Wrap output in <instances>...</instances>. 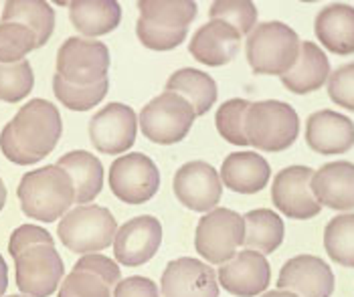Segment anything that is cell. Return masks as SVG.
Returning a JSON list of instances; mask_svg holds the SVG:
<instances>
[{"label": "cell", "instance_id": "1", "mask_svg": "<svg viewBox=\"0 0 354 297\" xmlns=\"http://www.w3.org/2000/svg\"><path fill=\"white\" fill-rule=\"evenodd\" d=\"M63 122L57 106L47 99H30L0 132V150L6 160L32 166L47 158L61 140Z\"/></svg>", "mask_w": 354, "mask_h": 297}, {"label": "cell", "instance_id": "2", "mask_svg": "<svg viewBox=\"0 0 354 297\" xmlns=\"http://www.w3.org/2000/svg\"><path fill=\"white\" fill-rule=\"evenodd\" d=\"M21 209L28 218L55 222L75 204V186L71 176L57 164L27 172L17 189Z\"/></svg>", "mask_w": 354, "mask_h": 297}, {"label": "cell", "instance_id": "3", "mask_svg": "<svg viewBox=\"0 0 354 297\" xmlns=\"http://www.w3.org/2000/svg\"><path fill=\"white\" fill-rule=\"evenodd\" d=\"M301 41L292 27L270 21L247 35L245 55L249 67L257 75H286L300 57Z\"/></svg>", "mask_w": 354, "mask_h": 297}, {"label": "cell", "instance_id": "4", "mask_svg": "<svg viewBox=\"0 0 354 297\" xmlns=\"http://www.w3.org/2000/svg\"><path fill=\"white\" fill-rule=\"evenodd\" d=\"M300 134V117L286 102L266 99L249 104L245 113L247 142L261 152L288 150Z\"/></svg>", "mask_w": 354, "mask_h": 297}, {"label": "cell", "instance_id": "5", "mask_svg": "<svg viewBox=\"0 0 354 297\" xmlns=\"http://www.w3.org/2000/svg\"><path fill=\"white\" fill-rule=\"evenodd\" d=\"M118 233V220L106 207L77 204L59 220V241L69 251L80 255H91L113 245Z\"/></svg>", "mask_w": 354, "mask_h": 297}, {"label": "cell", "instance_id": "6", "mask_svg": "<svg viewBox=\"0 0 354 297\" xmlns=\"http://www.w3.org/2000/svg\"><path fill=\"white\" fill-rule=\"evenodd\" d=\"M196 119V111L191 104L172 91H162L154 99H150L140 111V130L154 144H178L183 142L192 124Z\"/></svg>", "mask_w": 354, "mask_h": 297}, {"label": "cell", "instance_id": "7", "mask_svg": "<svg viewBox=\"0 0 354 297\" xmlns=\"http://www.w3.org/2000/svg\"><path fill=\"white\" fill-rule=\"evenodd\" d=\"M245 239V220L231 209H213L198 220L194 233L196 253L211 265H225L237 255Z\"/></svg>", "mask_w": 354, "mask_h": 297}, {"label": "cell", "instance_id": "8", "mask_svg": "<svg viewBox=\"0 0 354 297\" xmlns=\"http://www.w3.org/2000/svg\"><path fill=\"white\" fill-rule=\"evenodd\" d=\"M109 49L102 41L69 37L57 51V75L71 85H95L108 79Z\"/></svg>", "mask_w": 354, "mask_h": 297}, {"label": "cell", "instance_id": "9", "mask_svg": "<svg viewBox=\"0 0 354 297\" xmlns=\"http://www.w3.org/2000/svg\"><path fill=\"white\" fill-rule=\"evenodd\" d=\"M109 189L126 204H144L160 189V170L146 154H122L109 166Z\"/></svg>", "mask_w": 354, "mask_h": 297}, {"label": "cell", "instance_id": "10", "mask_svg": "<svg viewBox=\"0 0 354 297\" xmlns=\"http://www.w3.org/2000/svg\"><path fill=\"white\" fill-rule=\"evenodd\" d=\"M17 287L23 296L49 297L59 289L65 265L55 245H32L15 257Z\"/></svg>", "mask_w": 354, "mask_h": 297}, {"label": "cell", "instance_id": "11", "mask_svg": "<svg viewBox=\"0 0 354 297\" xmlns=\"http://www.w3.org/2000/svg\"><path fill=\"white\" fill-rule=\"evenodd\" d=\"M138 135V115L126 104L113 102L89 119V140L102 154L128 152Z\"/></svg>", "mask_w": 354, "mask_h": 297}, {"label": "cell", "instance_id": "12", "mask_svg": "<svg viewBox=\"0 0 354 297\" xmlns=\"http://www.w3.org/2000/svg\"><path fill=\"white\" fill-rule=\"evenodd\" d=\"M314 170L308 166H288L273 178L272 200L275 209L288 218L308 220L322 211L312 192Z\"/></svg>", "mask_w": 354, "mask_h": 297}, {"label": "cell", "instance_id": "13", "mask_svg": "<svg viewBox=\"0 0 354 297\" xmlns=\"http://www.w3.org/2000/svg\"><path fill=\"white\" fill-rule=\"evenodd\" d=\"M172 189L178 202L194 213H209L217 209L223 196V182L218 172L203 160L183 164L174 174Z\"/></svg>", "mask_w": 354, "mask_h": 297}, {"label": "cell", "instance_id": "14", "mask_svg": "<svg viewBox=\"0 0 354 297\" xmlns=\"http://www.w3.org/2000/svg\"><path fill=\"white\" fill-rule=\"evenodd\" d=\"M162 245V224L156 216L142 215L118 227L113 237L115 261L124 267L148 263Z\"/></svg>", "mask_w": 354, "mask_h": 297}, {"label": "cell", "instance_id": "15", "mask_svg": "<svg viewBox=\"0 0 354 297\" xmlns=\"http://www.w3.org/2000/svg\"><path fill=\"white\" fill-rule=\"evenodd\" d=\"M218 287L237 297L261 296L272 281V267L266 255L257 251H239L217 271Z\"/></svg>", "mask_w": 354, "mask_h": 297}, {"label": "cell", "instance_id": "16", "mask_svg": "<svg viewBox=\"0 0 354 297\" xmlns=\"http://www.w3.org/2000/svg\"><path fill=\"white\" fill-rule=\"evenodd\" d=\"M162 297H218L217 271L201 259L178 257L166 265L160 279Z\"/></svg>", "mask_w": 354, "mask_h": 297}, {"label": "cell", "instance_id": "17", "mask_svg": "<svg viewBox=\"0 0 354 297\" xmlns=\"http://www.w3.org/2000/svg\"><path fill=\"white\" fill-rule=\"evenodd\" d=\"M334 273L316 255H298L283 263L277 277V289L298 297H330L334 294Z\"/></svg>", "mask_w": 354, "mask_h": 297}, {"label": "cell", "instance_id": "18", "mask_svg": "<svg viewBox=\"0 0 354 297\" xmlns=\"http://www.w3.org/2000/svg\"><path fill=\"white\" fill-rule=\"evenodd\" d=\"M306 142L324 156L344 154L354 146L353 119L332 109H320L306 122Z\"/></svg>", "mask_w": 354, "mask_h": 297}, {"label": "cell", "instance_id": "19", "mask_svg": "<svg viewBox=\"0 0 354 297\" xmlns=\"http://www.w3.org/2000/svg\"><path fill=\"white\" fill-rule=\"evenodd\" d=\"M241 32L223 21H209L192 35L189 43L191 55L207 67L227 65L239 53Z\"/></svg>", "mask_w": 354, "mask_h": 297}, {"label": "cell", "instance_id": "20", "mask_svg": "<svg viewBox=\"0 0 354 297\" xmlns=\"http://www.w3.org/2000/svg\"><path fill=\"white\" fill-rule=\"evenodd\" d=\"M312 192L320 207L332 211H353L354 164L338 160L318 168L312 176Z\"/></svg>", "mask_w": 354, "mask_h": 297}, {"label": "cell", "instance_id": "21", "mask_svg": "<svg viewBox=\"0 0 354 297\" xmlns=\"http://www.w3.org/2000/svg\"><path fill=\"white\" fill-rule=\"evenodd\" d=\"M221 182L233 192L255 194L270 182L272 168L261 154L255 152H233L221 166Z\"/></svg>", "mask_w": 354, "mask_h": 297}, {"label": "cell", "instance_id": "22", "mask_svg": "<svg viewBox=\"0 0 354 297\" xmlns=\"http://www.w3.org/2000/svg\"><path fill=\"white\" fill-rule=\"evenodd\" d=\"M314 32L328 51L336 55L354 53V6L334 2L324 6L314 23Z\"/></svg>", "mask_w": 354, "mask_h": 297}, {"label": "cell", "instance_id": "23", "mask_svg": "<svg viewBox=\"0 0 354 297\" xmlns=\"http://www.w3.org/2000/svg\"><path fill=\"white\" fill-rule=\"evenodd\" d=\"M330 77V61L326 53L312 41H304L296 65L281 75V83L292 93H312L320 89Z\"/></svg>", "mask_w": 354, "mask_h": 297}, {"label": "cell", "instance_id": "24", "mask_svg": "<svg viewBox=\"0 0 354 297\" xmlns=\"http://www.w3.org/2000/svg\"><path fill=\"white\" fill-rule=\"evenodd\" d=\"M61 166L73 180L75 186V202L91 204L104 189V166L97 156L85 150H73L59 158Z\"/></svg>", "mask_w": 354, "mask_h": 297}, {"label": "cell", "instance_id": "25", "mask_svg": "<svg viewBox=\"0 0 354 297\" xmlns=\"http://www.w3.org/2000/svg\"><path fill=\"white\" fill-rule=\"evenodd\" d=\"M69 19L85 37H102L118 28L122 6L115 0H77L69 4Z\"/></svg>", "mask_w": 354, "mask_h": 297}, {"label": "cell", "instance_id": "26", "mask_svg": "<svg viewBox=\"0 0 354 297\" xmlns=\"http://www.w3.org/2000/svg\"><path fill=\"white\" fill-rule=\"evenodd\" d=\"M164 89L183 95L194 108L196 117L205 115L209 109L217 104V83H215V79L209 73L192 69V67H185V69L174 71L166 79Z\"/></svg>", "mask_w": 354, "mask_h": 297}, {"label": "cell", "instance_id": "27", "mask_svg": "<svg viewBox=\"0 0 354 297\" xmlns=\"http://www.w3.org/2000/svg\"><path fill=\"white\" fill-rule=\"evenodd\" d=\"M2 23H21L37 37V47L47 45L55 30V10L41 0H10L4 4Z\"/></svg>", "mask_w": 354, "mask_h": 297}, {"label": "cell", "instance_id": "28", "mask_svg": "<svg viewBox=\"0 0 354 297\" xmlns=\"http://www.w3.org/2000/svg\"><path fill=\"white\" fill-rule=\"evenodd\" d=\"M245 245L249 251H257L261 255H272L283 243L286 227L277 213L270 209H255L245 216Z\"/></svg>", "mask_w": 354, "mask_h": 297}, {"label": "cell", "instance_id": "29", "mask_svg": "<svg viewBox=\"0 0 354 297\" xmlns=\"http://www.w3.org/2000/svg\"><path fill=\"white\" fill-rule=\"evenodd\" d=\"M140 19L170 28H189L196 17V4L189 0H142Z\"/></svg>", "mask_w": 354, "mask_h": 297}, {"label": "cell", "instance_id": "30", "mask_svg": "<svg viewBox=\"0 0 354 297\" xmlns=\"http://www.w3.org/2000/svg\"><path fill=\"white\" fill-rule=\"evenodd\" d=\"M324 249L328 257L342 265L354 267V213L334 216L324 229Z\"/></svg>", "mask_w": 354, "mask_h": 297}, {"label": "cell", "instance_id": "31", "mask_svg": "<svg viewBox=\"0 0 354 297\" xmlns=\"http://www.w3.org/2000/svg\"><path fill=\"white\" fill-rule=\"evenodd\" d=\"M109 91V79L95 85H71L61 79L57 73L53 75V93L61 106L73 111H87L104 102Z\"/></svg>", "mask_w": 354, "mask_h": 297}, {"label": "cell", "instance_id": "32", "mask_svg": "<svg viewBox=\"0 0 354 297\" xmlns=\"http://www.w3.org/2000/svg\"><path fill=\"white\" fill-rule=\"evenodd\" d=\"M37 47L35 32L21 23H0V63L10 65L25 61Z\"/></svg>", "mask_w": 354, "mask_h": 297}, {"label": "cell", "instance_id": "33", "mask_svg": "<svg viewBox=\"0 0 354 297\" xmlns=\"http://www.w3.org/2000/svg\"><path fill=\"white\" fill-rule=\"evenodd\" d=\"M249 102L235 97L221 104L215 115V126L223 140H227L233 146H249L245 135V113Z\"/></svg>", "mask_w": 354, "mask_h": 297}, {"label": "cell", "instance_id": "34", "mask_svg": "<svg viewBox=\"0 0 354 297\" xmlns=\"http://www.w3.org/2000/svg\"><path fill=\"white\" fill-rule=\"evenodd\" d=\"M35 87V73L27 59L10 65L0 63V102L19 104Z\"/></svg>", "mask_w": 354, "mask_h": 297}, {"label": "cell", "instance_id": "35", "mask_svg": "<svg viewBox=\"0 0 354 297\" xmlns=\"http://www.w3.org/2000/svg\"><path fill=\"white\" fill-rule=\"evenodd\" d=\"M211 21H223L243 35L257 27V6L249 0H217L209 8Z\"/></svg>", "mask_w": 354, "mask_h": 297}, {"label": "cell", "instance_id": "36", "mask_svg": "<svg viewBox=\"0 0 354 297\" xmlns=\"http://www.w3.org/2000/svg\"><path fill=\"white\" fill-rule=\"evenodd\" d=\"M136 35L138 39H140V43L146 49H152V51H172L178 45H183V41L189 35V28L162 27V25L138 19Z\"/></svg>", "mask_w": 354, "mask_h": 297}, {"label": "cell", "instance_id": "37", "mask_svg": "<svg viewBox=\"0 0 354 297\" xmlns=\"http://www.w3.org/2000/svg\"><path fill=\"white\" fill-rule=\"evenodd\" d=\"M57 297H111V287L89 271L73 269L63 277Z\"/></svg>", "mask_w": 354, "mask_h": 297}, {"label": "cell", "instance_id": "38", "mask_svg": "<svg viewBox=\"0 0 354 297\" xmlns=\"http://www.w3.org/2000/svg\"><path fill=\"white\" fill-rule=\"evenodd\" d=\"M326 83L330 99L340 108L354 111V63L338 67L330 73Z\"/></svg>", "mask_w": 354, "mask_h": 297}, {"label": "cell", "instance_id": "39", "mask_svg": "<svg viewBox=\"0 0 354 297\" xmlns=\"http://www.w3.org/2000/svg\"><path fill=\"white\" fill-rule=\"evenodd\" d=\"M73 269L77 271H89L93 275H97L102 281H106L109 287H115L122 279V271H120V265L109 259L102 253H91V255H83L82 259L75 263Z\"/></svg>", "mask_w": 354, "mask_h": 297}, {"label": "cell", "instance_id": "40", "mask_svg": "<svg viewBox=\"0 0 354 297\" xmlns=\"http://www.w3.org/2000/svg\"><path fill=\"white\" fill-rule=\"evenodd\" d=\"M32 245H55L53 235L49 231H45L43 227H37V224H21L10 235L8 253L12 257H17L19 253H23L25 249L32 247Z\"/></svg>", "mask_w": 354, "mask_h": 297}, {"label": "cell", "instance_id": "41", "mask_svg": "<svg viewBox=\"0 0 354 297\" xmlns=\"http://www.w3.org/2000/svg\"><path fill=\"white\" fill-rule=\"evenodd\" d=\"M111 297H162L158 285L142 275H132L126 279H120V283L113 287Z\"/></svg>", "mask_w": 354, "mask_h": 297}, {"label": "cell", "instance_id": "42", "mask_svg": "<svg viewBox=\"0 0 354 297\" xmlns=\"http://www.w3.org/2000/svg\"><path fill=\"white\" fill-rule=\"evenodd\" d=\"M8 287V265L4 261V257L0 255V297H4Z\"/></svg>", "mask_w": 354, "mask_h": 297}, {"label": "cell", "instance_id": "43", "mask_svg": "<svg viewBox=\"0 0 354 297\" xmlns=\"http://www.w3.org/2000/svg\"><path fill=\"white\" fill-rule=\"evenodd\" d=\"M259 297H298L294 296L292 291H283V289H273V291H268V294H263V296Z\"/></svg>", "mask_w": 354, "mask_h": 297}, {"label": "cell", "instance_id": "44", "mask_svg": "<svg viewBox=\"0 0 354 297\" xmlns=\"http://www.w3.org/2000/svg\"><path fill=\"white\" fill-rule=\"evenodd\" d=\"M4 204H6V186H4V182L0 178V211L4 209Z\"/></svg>", "mask_w": 354, "mask_h": 297}, {"label": "cell", "instance_id": "45", "mask_svg": "<svg viewBox=\"0 0 354 297\" xmlns=\"http://www.w3.org/2000/svg\"><path fill=\"white\" fill-rule=\"evenodd\" d=\"M6 297H28V296H23V294H19V296H6Z\"/></svg>", "mask_w": 354, "mask_h": 297}]
</instances>
